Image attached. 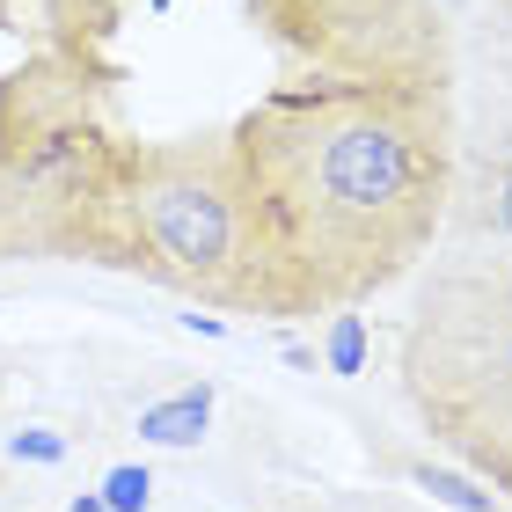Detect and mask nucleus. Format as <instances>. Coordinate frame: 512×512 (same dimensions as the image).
<instances>
[{
    "instance_id": "f257e3e1",
    "label": "nucleus",
    "mask_w": 512,
    "mask_h": 512,
    "mask_svg": "<svg viewBox=\"0 0 512 512\" xmlns=\"http://www.w3.org/2000/svg\"><path fill=\"white\" fill-rule=\"evenodd\" d=\"M264 271V322L337 315L388 293L447 235L454 81L278 88L227 125Z\"/></svg>"
},
{
    "instance_id": "f03ea898",
    "label": "nucleus",
    "mask_w": 512,
    "mask_h": 512,
    "mask_svg": "<svg viewBox=\"0 0 512 512\" xmlns=\"http://www.w3.org/2000/svg\"><path fill=\"white\" fill-rule=\"evenodd\" d=\"M125 139L103 125L88 88L30 44L0 74V183H8V242L52 264L118 271V205H125Z\"/></svg>"
},
{
    "instance_id": "7ed1b4c3",
    "label": "nucleus",
    "mask_w": 512,
    "mask_h": 512,
    "mask_svg": "<svg viewBox=\"0 0 512 512\" xmlns=\"http://www.w3.org/2000/svg\"><path fill=\"white\" fill-rule=\"evenodd\" d=\"M118 271L213 315H264V271L227 132L147 139L125 154Z\"/></svg>"
},
{
    "instance_id": "20e7f679",
    "label": "nucleus",
    "mask_w": 512,
    "mask_h": 512,
    "mask_svg": "<svg viewBox=\"0 0 512 512\" xmlns=\"http://www.w3.org/2000/svg\"><path fill=\"white\" fill-rule=\"evenodd\" d=\"M395 381L417 425L469 403L512 395V256L505 249H432L410 293Z\"/></svg>"
},
{
    "instance_id": "39448f33",
    "label": "nucleus",
    "mask_w": 512,
    "mask_h": 512,
    "mask_svg": "<svg viewBox=\"0 0 512 512\" xmlns=\"http://www.w3.org/2000/svg\"><path fill=\"white\" fill-rule=\"evenodd\" d=\"M425 439L447 461H461L469 476H483L498 498H512V395H491V403H469V410L432 417Z\"/></svg>"
},
{
    "instance_id": "423d86ee",
    "label": "nucleus",
    "mask_w": 512,
    "mask_h": 512,
    "mask_svg": "<svg viewBox=\"0 0 512 512\" xmlns=\"http://www.w3.org/2000/svg\"><path fill=\"white\" fill-rule=\"evenodd\" d=\"M213 410H220L213 381H176V388H161V395H147V403L132 410V439H139V447H169V454L205 447Z\"/></svg>"
},
{
    "instance_id": "0eeeda50",
    "label": "nucleus",
    "mask_w": 512,
    "mask_h": 512,
    "mask_svg": "<svg viewBox=\"0 0 512 512\" xmlns=\"http://www.w3.org/2000/svg\"><path fill=\"white\" fill-rule=\"evenodd\" d=\"M403 476L417 491H432V505H447V512H505V498L483 476H469L461 461H403Z\"/></svg>"
},
{
    "instance_id": "6e6552de",
    "label": "nucleus",
    "mask_w": 512,
    "mask_h": 512,
    "mask_svg": "<svg viewBox=\"0 0 512 512\" xmlns=\"http://www.w3.org/2000/svg\"><path fill=\"white\" fill-rule=\"evenodd\" d=\"M322 374H337V381H359L366 374V359H374V330H366V315L359 308H337V315H322Z\"/></svg>"
},
{
    "instance_id": "1a4fd4ad",
    "label": "nucleus",
    "mask_w": 512,
    "mask_h": 512,
    "mask_svg": "<svg viewBox=\"0 0 512 512\" xmlns=\"http://www.w3.org/2000/svg\"><path fill=\"white\" fill-rule=\"evenodd\" d=\"M96 498L110 512H154V469H147V461H110L103 483H96Z\"/></svg>"
},
{
    "instance_id": "9d476101",
    "label": "nucleus",
    "mask_w": 512,
    "mask_h": 512,
    "mask_svg": "<svg viewBox=\"0 0 512 512\" xmlns=\"http://www.w3.org/2000/svg\"><path fill=\"white\" fill-rule=\"evenodd\" d=\"M0 447H8V461H22V469H59V461L74 454V439L52 432V425H15Z\"/></svg>"
},
{
    "instance_id": "9b49d317",
    "label": "nucleus",
    "mask_w": 512,
    "mask_h": 512,
    "mask_svg": "<svg viewBox=\"0 0 512 512\" xmlns=\"http://www.w3.org/2000/svg\"><path fill=\"white\" fill-rule=\"evenodd\" d=\"M278 359H286V366H293V374H322V352H315V344H308V337H293V330H286V337H278Z\"/></svg>"
},
{
    "instance_id": "f8f14e48",
    "label": "nucleus",
    "mask_w": 512,
    "mask_h": 512,
    "mask_svg": "<svg viewBox=\"0 0 512 512\" xmlns=\"http://www.w3.org/2000/svg\"><path fill=\"white\" fill-rule=\"evenodd\" d=\"M176 322H183L191 337H213V344H227V337H235V322H227V315H213V308H191V315H176Z\"/></svg>"
},
{
    "instance_id": "ddd939ff",
    "label": "nucleus",
    "mask_w": 512,
    "mask_h": 512,
    "mask_svg": "<svg viewBox=\"0 0 512 512\" xmlns=\"http://www.w3.org/2000/svg\"><path fill=\"white\" fill-rule=\"evenodd\" d=\"M0 264H15V242H8V183H0Z\"/></svg>"
},
{
    "instance_id": "4468645a",
    "label": "nucleus",
    "mask_w": 512,
    "mask_h": 512,
    "mask_svg": "<svg viewBox=\"0 0 512 512\" xmlns=\"http://www.w3.org/2000/svg\"><path fill=\"white\" fill-rule=\"evenodd\" d=\"M66 512H110V505H103L96 491H81V498H66Z\"/></svg>"
},
{
    "instance_id": "2eb2a0df",
    "label": "nucleus",
    "mask_w": 512,
    "mask_h": 512,
    "mask_svg": "<svg viewBox=\"0 0 512 512\" xmlns=\"http://www.w3.org/2000/svg\"><path fill=\"white\" fill-rule=\"evenodd\" d=\"M505 512H512V498H505Z\"/></svg>"
}]
</instances>
